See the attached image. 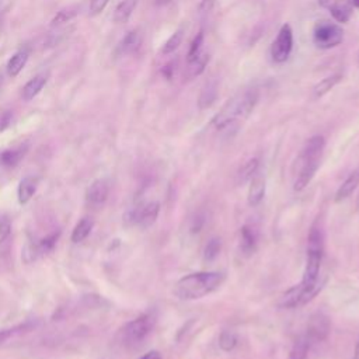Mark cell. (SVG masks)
<instances>
[{"label":"cell","mask_w":359,"mask_h":359,"mask_svg":"<svg viewBox=\"0 0 359 359\" xmlns=\"http://www.w3.org/2000/svg\"><path fill=\"white\" fill-rule=\"evenodd\" d=\"M28 151V144H20L17 147H11V149H4L0 151V165L6 167V168H13L15 167L27 154Z\"/></svg>","instance_id":"cell-14"},{"label":"cell","mask_w":359,"mask_h":359,"mask_svg":"<svg viewBox=\"0 0 359 359\" xmlns=\"http://www.w3.org/2000/svg\"><path fill=\"white\" fill-rule=\"evenodd\" d=\"M39 185V178L34 177V175H28L24 177L20 184H18V189H17V196H18V202L21 205L29 202V199L34 196V194L36 192Z\"/></svg>","instance_id":"cell-16"},{"label":"cell","mask_w":359,"mask_h":359,"mask_svg":"<svg viewBox=\"0 0 359 359\" xmlns=\"http://www.w3.org/2000/svg\"><path fill=\"white\" fill-rule=\"evenodd\" d=\"M258 98L259 95L255 88H248L237 93L230 100H227L226 104L213 116L212 125L217 130H223L240 122H244L254 111Z\"/></svg>","instance_id":"cell-2"},{"label":"cell","mask_w":359,"mask_h":359,"mask_svg":"<svg viewBox=\"0 0 359 359\" xmlns=\"http://www.w3.org/2000/svg\"><path fill=\"white\" fill-rule=\"evenodd\" d=\"M60 236V231L57 233H52V234H48L46 237H42L41 240L38 241H32V243H27L22 248V259L29 264L32 261H35L38 257L52 251L57 243V238Z\"/></svg>","instance_id":"cell-9"},{"label":"cell","mask_w":359,"mask_h":359,"mask_svg":"<svg viewBox=\"0 0 359 359\" xmlns=\"http://www.w3.org/2000/svg\"><path fill=\"white\" fill-rule=\"evenodd\" d=\"M156 324V314L149 311L144 313L132 321L126 323L121 330V339L126 345H136L142 342L154 328Z\"/></svg>","instance_id":"cell-5"},{"label":"cell","mask_w":359,"mask_h":359,"mask_svg":"<svg viewBox=\"0 0 359 359\" xmlns=\"http://www.w3.org/2000/svg\"><path fill=\"white\" fill-rule=\"evenodd\" d=\"M108 3L109 0H90V14L93 15L100 14L101 11H104Z\"/></svg>","instance_id":"cell-35"},{"label":"cell","mask_w":359,"mask_h":359,"mask_svg":"<svg viewBox=\"0 0 359 359\" xmlns=\"http://www.w3.org/2000/svg\"><path fill=\"white\" fill-rule=\"evenodd\" d=\"M216 4V0H201L199 6H198V11L201 14H205V13H209Z\"/></svg>","instance_id":"cell-36"},{"label":"cell","mask_w":359,"mask_h":359,"mask_svg":"<svg viewBox=\"0 0 359 359\" xmlns=\"http://www.w3.org/2000/svg\"><path fill=\"white\" fill-rule=\"evenodd\" d=\"M158 212H160L158 202H156V201L144 202V203H140V205L135 206L133 209H130L126 213L125 220L129 224H133V226H137L142 229H147L156 222Z\"/></svg>","instance_id":"cell-7"},{"label":"cell","mask_w":359,"mask_h":359,"mask_svg":"<svg viewBox=\"0 0 359 359\" xmlns=\"http://www.w3.org/2000/svg\"><path fill=\"white\" fill-rule=\"evenodd\" d=\"M182 38H184V28H178L177 31H174L168 39L164 42L163 48H161V52L164 55H168V53H172L175 49H178V46L181 45L182 42Z\"/></svg>","instance_id":"cell-27"},{"label":"cell","mask_w":359,"mask_h":359,"mask_svg":"<svg viewBox=\"0 0 359 359\" xmlns=\"http://www.w3.org/2000/svg\"><path fill=\"white\" fill-rule=\"evenodd\" d=\"M142 43V35L137 29L129 31L118 43L116 46V55L118 56H125L136 52L140 48Z\"/></svg>","instance_id":"cell-15"},{"label":"cell","mask_w":359,"mask_h":359,"mask_svg":"<svg viewBox=\"0 0 359 359\" xmlns=\"http://www.w3.org/2000/svg\"><path fill=\"white\" fill-rule=\"evenodd\" d=\"M6 1H7V0H0V8H3V4H4Z\"/></svg>","instance_id":"cell-42"},{"label":"cell","mask_w":359,"mask_h":359,"mask_svg":"<svg viewBox=\"0 0 359 359\" xmlns=\"http://www.w3.org/2000/svg\"><path fill=\"white\" fill-rule=\"evenodd\" d=\"M209 59H210V55L206 53V52H201L196 57H194L192 60H188L187 62V69H185V77L187 79H194L196 76H199L206 65L209 63Z\"/></svg>","instance_id":"cell-19"},{"label":"cell","mask_w":359,"mask_h":359,"mask_svg":"<svg viewBox=\"0 0 359 359\" xmlns=\"http://www.w3.org/2000/svg\"><path fill=\"white\" fill-rule=\"evenodd\" d=\"M265 195V178L258 172L251 178V184L248 188V203L251 206H257L261 203Z\"/></svg>","instance_id":"cell-17"},{"label":"cell","mask_w":359,"mask_h":359,"mask_svg":"<svg viewBox=\"0 0 359 359\" xmlns=\"http://www.w3.org/2000/svg\"><path fill=\"white\" fill-rule=\"evenodd\" d=\"M203 39H205V34H203V29H201L195 38L192 39L191 45H189V50H188V55H187V62L188 60H192L194 57H196L201 52H202V46H203Z\"/></svg>","instance_id":"cell-30"},{"label":"cell","mask_w":359,"mask_h":359,"mask_svg":"<svg viewBox=\"0 0 359 359\" xmlns=\"http://www.w3.org/2000/svg\"><path fill=\"white\" fill-rule=\"evenodd\" d=\"M139 359H161V355L157 351H150L147 353H144L142 358Z\"/></svg>","instance_id":"cell-38"},{"label":"cell","mask_w":359,"mask_h":359,"mask_svg":"<svg viewBox=\"0 0 359 359\" xmlns=\"http://www.w3.org/2000/svg\"><path fill=\"white\" fill-rule=\"evenodd\" d=\"M344 41V29L338 22L317 21L313 28V43L318 49H331Z\"/></svg>","instance_id":"cell-6"},{"label":"cell","mask_w":359,"mask_h":359,"mask_svg":"<svg viewBox=\"0 0 359 359\" xmlns=\"http://www.w3.org/2000/svg\"><path fill=\"white\" fill-rule=\"evenodd\" d=\"M93 226H94V222H93L91 219L83 217V219L74 226V229H73V231H72V236H70V240H72L73 243H76V244L84 241V240L90 236V233H91V230H93Z\"/></svg>","instance_id":"cell-25"},{"label":"cell","mask_w":359,"mask_h":359,"mask_svg":"<svg viewBox=\"0 0 359 359\" xmlns=\"http://www.w3.org/2000/svg\"><path fill=\"white\" fill-rule=\"evenodd\" d=\"M223 272H195L182 276L174 286V294L181 300H195L210 294L224 282Z\"/></svg>","instance_id":"cell-4"},{"label":"cell","mask_w":359,"mask_h":359,"mask_svg":"<svg viewBox=\"0 0 359 359\" xmlns=\"http://www.w3.org/2000/svg\"><path fill=\"white\" fill-rule=\"evenodd\" d=\"M358 62H359V56H358Z\"/></svg>","instance_id":"cell-44"},{"label":"cell","mask_w":359,"mask_h":359,"mask_svg":"<svg viewBox=\"0 0 359 359\" xmlns=\"http://www.w3.org/2000/svg\"><path fill=\"white\" fill-rule=\"evenodd\" d=\"M341 80H342V74H341V73H335V74H331V76L324 77L323 80H320V81L313 87V97H314V98H321V97L325 95L328 91H331Z\"/></svg>","instance_id":"cell-23"},{"label":"cell","mask_w":359,"mask_h":359,"mask_svg":"<svg viewBox=\"0 0 359 359\" xmlns=\"http://www.w3.org/2000/svg\"><path fill=\"white\" fill-rule=\"evenodd\" d=\"M11 233V220L6 213H0V244L4 243Z\"/></svg>","instance_id":"cell-32"},{"label":"cell","mask_w":359,"mask_h":359,"mask_svg":"<svg viewBox=\"0 0 359 359\" xmlns=\"http://www.w3.org/2000/svg\"><path fill=\"white\" fill-rule=\"evenodd\" d=\"M32 327H34V324L28 321V323H22V324L14 325V327H11V328L0 330V344H3L4 341H7L8 338H11V337H14V335H17V334L29 331Z\"/></svg>","instance_id":"cell-29"},{"label":"cell","mask_w":359,"mask_h":359,"mask_svg":"<svg viewBox=\"0 0 359 359\" xmlns=\"http://www.w3.org/2000/svg\"><path fill=\"white\" fill-rule=\"evenodd\" d=\"M353 7L359 8V0H353Z\"/></svg>","instance_id":"cell-41"},{"label":"cell","mask_w":359,"mask_h":359,"mask_svg":"<svg viewBox=\"0 0 359 359\" xmlns=\"http://www.w3.org/2000/svg\"><path fill=\"white\" fill-rule=\"evenodd\" d=\"M220 251V241L217 238H212L208 241L206 247H205V259L212 261L219 255Z\"/></svg>","instance_id":"cell-33"},{"label":"cell","mask_w":359,"mask_h":359,"mask_svg":"<svg viewBox=\"0 0 359 359\" xmlns=\"http://www.w3.org/2000/svg\"><path fill=\"white\" fill-rule=\"evenodd\" d=\"M171 0H156V4H158V6H163V4H167V3H170Z\"/></svg>","instance_id":"cell-40"},{"label":"cell","mask_w":359,"mask_h":359,"mask_svg":"<svg viewBox=\"0 0 359 359\" xmlns=\"http://www.w3.org/2000/svg\"><path fill=\"white\" fill-rule=\"evenodd\" d=\"M358 185H359V170L349 174V177L339 185V188L335 192V201L341 202L348 196H351L353 191L358 188Z\"/></svg>","instance_id":"cell-20"},{"label":"cell","mask_w":359,"mask_h":359,"mask_svg":"<svg viewBox=\"0 0 359 359\" xmlns=\"http://www.w3.org/2000/svg\"><path fill=\"white\" fill-rule=\"evenodd\" d=\"M353 359H359V341L356 342V346H355V353H353Z\"/></svg>","instance_id":"cell-39"},{"label":"cell","mask_w":359,"mask_h":359,"mask_svg":"<svg viewBox=\"0 0 359 359\" xmlns=\"http://www.w3.org/2000/svg\"><path fill=\"white\" fill-rule=\"evenodd\" d=\"M324 258V234L318 224H313L307 236L306 266L300 283L285 290L278 300L283 309H294L309 303L323 287L320 282V269Z\"/></svg>","instance_id":"cell-1"},{"label":"cell","mask_w":359,"mask_h":359,"mask_svg":"<svg viewBox=\"0 0 359 359\" xmlns=\"http://www.w3.org/2000/svg\"><path fill=\"white\" fill-rule=\"evenodd\" d=\"M318 4L328 10L337 22H348L353 13V0H318Z\"/></svg>","instance_id":"cell-11"},{"label":"cell","mask_w":359,"mask_h":359,"mask_svg":"<svg viewBox=\"0 0 359 359\" xmlns=\"http://www.w3.org/2000/svg\"><path fill=\"white\" fill-rule=\"evenodd\" d=\"M0 86H1V76H0Z\"/></svg>","instance_id":"cell-43"},{"label":"cell","mask_w":359,"mask_h":359,"mask_svg":"<svg viewBox=\"0 0 359 359\" xmlns=\"http://www.w3.org/2000/svg\"><path fill=\"white\" fill-rule=\"evenodd\" d=\"M219 345L226 352L233 351L237 345V335L231 331H223L219 337Z\"/></svg>","instance_id":"cell-31"},{"label":"cell","mask_w":359,"mask_h":359,"mask_svg":"<svg viewBox=\"0 0 359 359\" xmlns=\"http://www.w3.org/2000/svg\"><path fill=\"white\" fill-rule=\"evenodd\" d=\"M241 241H240V248L245 255L254 254L257 248V233L251 226H243L240 230Z\"/></svg>","instance_id":"cell-21"},{"label":"cell","mask_w":359,"mask_h":359,"mask_svg":"<svg viewBox=\"0 0 359 359\" xmlns=\"http://www.w3.org/2000/svg\"><path fill=\"white\" fill-rule=\"evenodd\" d=\"M216 95H217V83L216 80H210L205 84V87L202 88V93L199 95V107L203 109V108H208L210 107L215 100H216Z\"/></svg>","instance_id":"cell-26"},{"label":"cell","mask_w":359,"mask_h":359,"mask_svg":"<svg viewBox=\"0 0 359 359\" xmlns=\"http://www.w3.org/2000/svg\"><path fill=\"white\" fill-rule=\"evenodd\" d=\"M136 6H137V0H121L112 14L114 22H116V24L126 22L130 18V15L133 14Z\"/></svg>","instance_id":"cell-18"},{"label":"cell","mask_w":359,"mask_h":359,"mask_svg":"<svg viewBox=\"0 0 359 359\" xmlns=\"http://www.w3.org/2000/svg\"><path fill=\"white\" fill-rule=\"evenodd\" d=\"M73 17H74V13H73V11L62 10V11H59V13L55 15V18L52 20V24H50V25L55 27V25H60V24L69 22Z\"/></svg>","instance_id":"cell-34"},{"label":"cell","mask_w":359,"mask_h":359,"mask_svg":"<svg viewBox=\"0 0 359 359\" xmlns=\"http://www.w3.org/2000/svg\"><path fill=\"white\" fill-rule=\"evenodd\" d=\"M324 147L325 140L320 135H316L306 142V144L300 150V154L297 156L294 165V191H303L311 182L313 177L316 175L320 167Z\"/></svg>","instance_id":"cell-3"},{"label":"cell","mask_w":359,"mask_h":359,"mask_svg":"<svg viewBox=\"0 0 359 359\" xmlns=\"http://www.w3.org/2000/svg\"><path fill=\"white\" fill-rule=\"evenodd\" d=\"M331 331L330 318L323 313H316L310 317L304 335L309 338L311 345L323 342Z\"/></svg>","instance_id":"cell-10"},{"label":"cell","mask_w":359,"mask_h":359,"mask_svg":"<svg viewBox=\"0 0 359 359\" xmlns=\"http://www.w3.org/2000/svg\"><path fill=\"white\" fill-rule=\"evenodd\" d=\"M109 194V182L105 178L94 180L86 192V202L91 206H101L107 201Z\"/></svg>","instance_id":"cell-12"},{"label":"cell","mask_w":359,"mask_h":359,"mask_svg":"<svg viewBox=\"0 0 359 359\" xmlns=\"http://www.w3.org/2000/svg\"><path fill=\"white\" fill-rule=\"evenodd\" d=\"M48 79H49V72H42L35 74L31 80H28L22 87V100L31 101L34 97H36L48 83Z\"/></svg>","instance_id":"cell-13"},{"label":"cell","mask_w":359,"mask_h":359,"mask_svg":"<svg viewBox=\"0 0 359 359\" xmlns=\"http://www.w3.org/2000/svg\"><path fill=\"white\" fill-rule=\"evenodd\" d=\"M28 62V50L27 49H20L17 50L7 62V74L10 77H15L20 74V72L25 67Z\"/></svg>","instance_id":"cell-22"},{"label":"cell","mask_w":359,"mask_h":359,"mask_svg":"<svg viewBox=\"0 0 359 359\" xmlns=\"http://www.w3.org/2000/svg\"><path fill=\"white\" fill-rule=\"evenodd\" d=\"M293 49V31L289 24H283L271 45V59L275 63H285Z\"/></svg>","instance_id":"cell-8"},{"label":"cell","mask_w":359,"mask_h":359,"mask_svg":"<svg viewBox=\"0 0 359 359\" xmlns=\"http://www.w3.org/2000/svg\"><path fill=\"white\" fill-rule=\"evenodd\" d=\"M311 348L313 345L309 341V338L304 334H302L294 339L289 353V359H306Z\"/></svg>","instance_id":"cell-24"},{"label":"cell","mask_w":359,"mask_h":359,"mask_svg":"<svg viewBox=\"0 0 359 359\" xmlns=\"http://www.w3.org/2000/svg\"><path fill=\"white\" fill-rule=\"evenodd\" d=\"M258 167H259V160L258 158H250L248 161H245L241 165L240 171H238V175H240L241 181L251 180L258 172Z\"/></svg>","instance_id":"cell-28"},{"label":"cell","mask_w":359,"mask_h":359,"mask_svg":"<svg viewBox=\"0 0 359 359\" xmlns=\"http://www.w3.org/2000/svg\"><path fill=\"white\" fill-rule=\"evenodd\" d=\"M11 118H13V115H11V112H8V111L0 115V132H3L4 129H7V128L10 126Z\"/></svg>","instance_id":"cell-37"}]
</instances>
